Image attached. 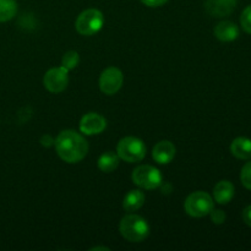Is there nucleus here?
Returning <instances> with one entry per match:
<instances>
[{
	"label": "nucleus",
	"instance_id": "nucleus-1",
	"mask_svg": "<svg viewBox=\"0 0 251 251\" xmlns=\"http://www.w3.org/2000/svg\"><path fill=\"white\" fill-rule=\"evenodd\" d=\"M58 156L66 163H77L86 157L88 142L85 137L74 130H64L54 141Z\"/></svg>",
	"mask_w": 251,
	"mask_h": 251
},
{
	"label": "nucleus",
	"instance_id": "nucleus-2",
	"mask_svg": "<svg viewBox=\"0 0 251 251\" xmlns=\"http://www.w3.org/2000/svg\"><path fill=\"white\" fill-rule=\"evenodd\" d=\"M120 234L131 243H141L150 235V226L145 218L137 215H126L119 225Z\"/></svg>",
	"mask_w": 251,
	"mask_h": 251
},
{
	"label": "nucleus",
	"instance_id": "nucleus-3",
	"mask_svg": "<svg viewBox=\"0 0 251 251\" xmlns=\"http://www.w3.org/2000/svg\"><path fill=\"white\" fill-rule=\"evenodd\" d=\"M184 208L189 216L194 218H201L210 215L215 208V202L210 194L205 191H195L186 198Z\"/></svg>",
	"mask_w": 251,
	"mask_h": 251
},
{
	"label": "nucleus",
	"instance_id": "nucleus-4",
	"mask_svg": "<svg viewBox=\"0 0 251 251\" xmlns=\"http://www.w3.org/2000/svg\"><path fill=\"white\" fill-rule=\"evenodd\" d=\"M117 153L120 159L127 163H136L142 161L146 156V146L142 140L134 136H127L119 141L117 146Z\"/></svg>",
	"mask_w": 251,
	"mask_h": 251
},
{
	"label": "nucleus",
	"instance_id": "nucleus-5",
	"mask_svg": "<svg viewBox=\"0 0 251 251\" xmlns=\"http://www.w3.org/2000/svg\"><path fill=\"white\" fill-rule=\"evenodd\" d=\"M104 16L97 9H87L81 12L75 22V28L81 36H93L102 29Z\"/></svg>",
	"mask_w": 251,
	"mask_h": 251
},
{
	"label": "nucleus",
	"instance_id": "nucleus-6",
	"mask_svg": "<svg viewBox=\"0 0 251 251\" xmlns=\"http://www.w3.org/2000/svg\"><path fill=\"white\" fill-rule=\"evenodd\" d=\"M131 179L135 185L145 189V190H154V189L159 188L163 181L161 172L149 164L136 167L132 172Z\"/></svg>",
	"mask_w": 251,
	"mask_h": 251
},
{
	"label": "nucleus",
	"instance_id": "nucleus-7",
	"mask_svg": "<svg viewBox=\"0 0 251 251\" xmlns=\"http://www.w3.org/2000/svg\"><path fill=\"white\" fill-rule=\"evenodd\" d=\"M124 75L118 68L110 66L102 71L100 76V88L104 95L113 96L122 88Z\"/></svg>",
	"mask_w": 251,
	"mask_h": 251
},
{
	"label": "nucleus",
	"instance_id": "nucleus-8",
	"mask_svg": "<svg viewBox=\"0 0 251 251\" xmlns=\"http://www.w3.org/2000/svg\"><path fill=\"white\" fill-rule=\"evenodd\" d=\"M43 85L51 93L63 92L69 85V70L64 66L50 69L44 75Z\"/></svg>",
	"mask_w": 251,
	"mask_h": 251
},
{
	"label": "nucleus",
	"instance_id": "nucleus-9",
	"mask_svg": "<svg viewBox=\"0 0 251 251\" xmlns=\"http://www.w3.org/2000/svg\"><path fill=\"white\" fill-rule=\"evenodd\" d=\"M107 127V120L98 113H87L80 120V131L86 136H93L103 132Z\"/></svg>",
	"mask_w": 251,
	"mask_h": 251
},
{
	"label": "nucleus",
	"instance_id": "nucleus-10",
	"mask_svg": "<svg viewBox=\"0 0 251 251\" xmlns=\"http://www.w3.org/2000/svg\"><path fill=\"white\" fill-rule=\"evenodd\" d=\"M237 0H206L205 9L211 16H228L234 11Z\"/></svg>",
	"mask_w": 251,
	"mask_h": 251
},
{
	"label": "nucleus",
	"instance_id": "nucleus-11",
	"mask_svg": "<svg viewBox=\"0 0 251 251\" xmlns=\"http://www.w3.org/2000/svg\"><path fill=\"white\" fill-rule=\"evenodd\" d=\"M176 146L171 141H159L152 150V157L158 164H168L176 157Z\"/></svg>",
	"mask_w": 251,
	"mask_h": 251
},
{
	"label": "nucleus",
	"instance_id": "nucleus-12",
	"mask_svg": "<svg viewBox=\"0 0 251 251\" xmlns=\"http://www.w3.org/2000/svg\"><path fill=\"white\" fill-rule=\"evenodd\" d=\"M216 38L222 42H232L239 37V28L234 22L222 21L215 27Z\"/></svg>",
	"mask_w": 251,
	"mask_h": 251
},
{
	"label": "nucleus",
	"instance_id": "nucleus-13",
	"mask_svg": "<svg viewBox=\"0 0 251 251\" xmlns=\"http://www.w3.org/2000/svg\"><path fill=\"white\" fill-rule=\"evenodd\" d=\"M234 196V185L228 180H222L216 184L213 189V199L220 205H227Z\"/></svg>",
	"mask_w": 251,
	"mask_h": 251
},
{
	"label": "nucleus",
	"instance_id": "nucleus-14",
	"mask_svg": "<svg viewBox=\"0 0 251 251\" xmlns=\"http://www.w3.org/2000/svg\"><path fill=\"white\" fill-rule=\"evenodd\" d=\"M145 200H146V196L141 190H137V189L130 190L125 195L124 201H123V207L127 212H135L144 206Z\"/></svg>",
	"mask_w": 251,
	"mask_h": 251
},
{
	"label": "nucleus",
	"instance_id": "nucleus-15",
	"mask_svg": "<svg viewBox=\"0 0 251 251\" xmlns=\"http://www.w3.org/2000/svg\"><path fill=\"white\" fill-rule=\"evenodd\" d=\"M230 152L239 159L251 158V140L248 137H237L230 145Z\"/></svg>",
	"mask_w": 251,
	"mask_h": 251
},
{
	"label": "nucleus",
	"instance_id": "nucleus-16",
	"mask_svg": "<svg viewBox=\"0 0 251 251\" xmlns=\"http://www.w3.org/2000/svg\"><path fill=\"white\" fill-rule=\"evenodd\" d=\"M119 156L115 152H105L98 158V168L103 173H112L119 167Z\"/></svg>",
	"mask_w": 251,
	"mask_h": 251
},
{
	"label": "nucleus",
	"instance_id": "nucleus-17",
	"mask_svg": "<svg viewBox=\"0 0 251 251\" xmlns=\"http://www.w3.org/2000/svg\"><path fill=\"white\" fill-rule=\"evenodd\" d=\"M17 12L16 0H0V22L14 19Z\"/></svg>",
	"mask_w": 251,
	"mask_h": 251
},
{
	"label": "nucleus",
	"instance_id": "nucleus-18",
	"mask_svg": "<svg viewBox=\"0 0 251 251\" xmlns=\"http://www.w3.org/2000/svg\"><path fill=\"white\" fill-rule=\"evenodd\" d=\"M78 63H80V55H78L77 51L75 50L66 51V53L64 54L63 59H61V66H64V68L69 71L77 68Z\"/></svg>",
	"mask_w": 251,
	"mask_h": 251
},
{
	"label": "nucleus",
	"instance_id": "nucleus-19",
	"mask_svg": "<svg viewBox=\"0 0 251 251\" xmlns=\"http://www.w3.org/2000/svg\"><path fill=\"white\" fill-rule=\"evenodd\" d=\"M240 180H242V184L248 190H251V162H248L243 167L242 173H240Z\"/></svg>",
	"mask_w": 251,
	"mask_h": 251
},
{
	"label": "nucleus",
	"instance_id": "nucleus-20",
	"mask_svg": "<svg viewBox=\"0 0 251 251\" xmlns=\"http://www.w3.org/2000/svg\"><path fill=\"white\" fill-rule=\"evenodd\" d=\"M240 24H242L243 29L248 33L251 34V5L244 9L240 16Z\"/></svg>",
	"mask_w": 251,
	"mask_h": 251
},
{
	"label": "nucleus",
	"instance_id": "nucleus-21",
	"mask_svg": "<svg viewBox=\"0 0 251 251\" xmlns=\"http://www.w3.org/2000/svg\"><path fill=\"white\" fill-rule=\"evenodd\" d=\"M210 216H211V221H212L215 225H222V223H225L226 213L223 212L222 210H215V208H213V210L210 212Z\"/></svg>",
	"mask_w": 251,
	"mask_h": 251
},
{
	"label": "nucleus",
	"instance_id": "nucleus-22",
	"mask_svg": "<svg viewBox=\"0 0 251 251\" xmlns=\"http://www.w3.org/2000/svg\"><path fill=\"white\" fill-rule=\"evenodd\" d=\"M140 1L149 7H158L166 4L168 0H140Z\"/></svg>",
	"mask_w": 251,
	"mask_h": 251
},
{
	"label": "nucleus",
	"instance_id": "nucleus-23",
	"mask_svg": "<svg viewBox=\"0 0 251 251\" xmlns=\"http://www.w3.org/2000/svg\"><path fill=\"white\" fill-rule=\"evenodd\" d=\"M243 221H244L245 225L251 227V205L247 206L243 211Z\"/></svg>",
	"mask_w": 251,
	"mask_h": 251
},
{
	"label": "nucleus",
	"instance_id": "nucleus-24",
	"mask_svg": "<svg viewBox=\"0 0 251 251\" xmlns=\"http://www.w3.org/2000/svg\"><path fill=\"white\" fill-rule=\"evenodd\" d=\"M41 144L43 145L44 147H49L51 144H54V141L51 140V137L49 136V135H44V136L42 137V140H41Z\"/></svg>",
	"mask_w": 251,
	"mask_h": 251
},
{
	"label": "nucleus",
	"instance_id": "nucleus-25",
	"mask_svg": "<svg viewBox=\"0 0 251 251\" xmlns=\"http://www.w3.org/2000/svg\"><path fill=\"white\" fill-rule=\"evenodd\" d=\"M93 250H104V251H108V250H109V248H105V247H96V248H92V249H91V251H93Z\"/></svg>",
	"mask_w": 251,
	"mask_h": 251
}]
</instances>
